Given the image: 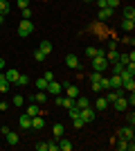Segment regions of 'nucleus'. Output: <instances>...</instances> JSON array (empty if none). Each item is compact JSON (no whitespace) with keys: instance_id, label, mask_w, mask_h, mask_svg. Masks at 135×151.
I'll list each match as a JSON object with an SVG mask.
<instances>
[{"instance_id":"f257e3e1","label":"nucleus","mask_w":135,"mask_h":151,"mask_svg":"<svg viewBox=\"0 0 135 151\" xmlns=\"http://www.w3.org/2000/svg\"><path fill=\"white\" fill-rule=\"evenodd\" d=\"M32 32H34V23H32V20H20V25H18V36L27 38Z\"/></svg>"},{"instance_id":"f03ea898","label":"nucleus","mask_w":135,"mask_h":151,"mask_svg":"<svg viewBox=\"0 0 135 151\" xmlns=\"http://www.w3.org/2000/svg\"><path fill=\"white\" fill-rule=\"evenodd\" d=\"M108 59L106 57H95L92 59V70H97V72H104V70H108Z\"/></svg>"},{"instance_id":"7ed1b4c3","label":"nucleus","mask_w":135,"mask_h":151,"mask_svg":"<svg viewBox=\"0 0 135 151\" xmlns=\"http://www.w3.org/2000/svg\"><path fill=\"white\" fill-rule=\"evenodd\" d=\"M63 90H65V97H70V99H77L79 97V88L74 83H63Z\"/></svg>"},{"instance_id":"20e7f679","label":"nucleus","mask_w":135,"mask_h":151,"mask_svg":"<svg viewBox=\"0 0 135 151\" xmlns=\"http://www.w3.org/2000/svg\"><path fill=\"white\" fill-rule=\"evenodd\" d=\"M65 65L72 68V70H79L81 68V61L77 59V54H68V57H65Z\"/></svg>"},{"instance_id":"39448f33","label":"nucleus","mask_w":135,"mask_h":151,"mask_svg":"<svg viewBox=\"0 0 135 151\" xmlns=\"http://www.w3.org/2000/svg\"><path fill=\"white\" fill-rule=\"evenodd\" d=\"M47 93H52V95H61L63 93V83H59V81H54V79H52L50 83H47Z\"/></svg>"},{"instance_id":"423d86ee","label":"nucleus","mask_w":135,"mask_h":151,"mask_svg":"<svg viewBox=\"0 0 135 151\" xmlns=\"http://www.w3.org/2000/svg\"><path fill=\"white\" fill-rule=\"evenodd\" d=\"M81 120H84L86 124H90V122H95V111H92L90 106L81 108Z\"/></svg>"},{"instance_id":"0eeeda50","label":"nucleus","mask_w":135,"mask_h":151,"mask_svg":"<svg viewBox=\"0 0 135 151\" xmlns=\"http://www.w3.org/2000/svg\"><path fill=\"white\" fill-rule=\"evenodd\" d=\"M56 106H63V108H72V106H74V99H70V97H61V95H56Z\"/></svg>"},{"instance_id":"6e6552de","label":"nucleus","mask_w":135,"mask_h":151,"mask_svg":"<svg viewBox=\"0 0 135 151\" xmlns=\"http://www.w3.org/2000/svg\"><path fill=\"white\" fill-rule=\"evenodd\" d=\"M110 106L115 108V111H126V108H129V101L124 99V97H117V99L113 101V104H110Z\"/></svg>"},{"instance_id":"1a4fd4ad","label":"nucleus","mask_w":135,"mask_h":151,"mask_svg":"<svg viewBox=\"0 0 135 151\" xmlns=\"http://www.w3.org/2000/svg\"><path fill=\"white\" fill-rule=\"evenodd\" d=\"M11 90V83L7 81V77H5V72H0V93L5 95V93H9Z\"/></svg>"},{"instance_id":"9d476101","label":"nucleus","mask_w":135,"mask_h":151,"mask_svg":"<svg viewBox=\"0 0 135 151\" xmlns=\"http://www.w3.org/2000/svg\"><path fill=\"white\" fill-rule=\"evenodd\" d=\"M117 61L122 63V65H129V63L135 61V52H129V54H119V59Z\"/></svg>"},{"instance_id":"9b49d317","label":"nucleus","mask_w":135,"mask_h":151,"mask_svg":"<svg viewBox=\"0 0 135 151\" xmlns=\"http://www.w3.org/2000/svg\"><path fill=\"white\" fill-rule=\"evenodd\" d=\"M18 75H20V72H18V70H7V72H5V77H7V81H9V83H11V86H14V83H16V79H18Z\"/></svg>"},{"instance_id":"f8f14e48","label":"nucleus","mask_w":135,"mask_h":151,"mask_svg":"<svg viewBox=\"0 0 135 151\" xmlns=\"http://www.w3.org/2000/svg\"><path fill=\"white\" fill-rule=\"evenodd\" d=\"M52 133H54V138H63V133H65V129H63V124H61V122H56V124L52 126Z\"/></svg>"},{"instance_id":"ddd939ff","label":"nucleus","mask_w":135,"mask_h":151,"mask_svg":"<svg viewBox=\"0 0 135 151\" xmlns=\"http://www.w3.org/2000/svg\"><path fill=\"white\" fill-rule=\"evenodd\" d=\"M25 113L29 115V117H34V115H41V106L36 104V101H34V104H29V106H27V111H25Z\"/></svg>"},{"instance_id":"4468645a","label":"nucleus","mask_w":135,"mask_h":151,"mask_svg":"<svg viewBox=\"0 0 135 151\" xmlns=\"http://www.w3.org/2000/svg\"><path fill=\"white\" fill-rule=\"evenodd\" d=\"M113 12H115V9H110V7H104V9H99V18H101V20L113 18Z\"/></svg>"},{"instance_id":"2eb2a0df","label":"nucleus","mask_w":135,"mask_h":151,"mask_svg":"<svg viewBox=\"0 0 135 151\" xmlns=\"http://www.w3.org/2000/svg\"><path fill=\"white\" fill-rule=\"evenodd\" d=\"M20 126H23V129H32V117H29V115H27V113H23V115H20Z\"/></svg>"},{"instance_id":"dca6fc26","label":"nucleus","mask_w":135,"mask_h":151,"mask_svg":"<svg viewBox=\"0 0 135 151\" xmlns=\"http://www.w3.org/2000/svg\"><path fill=\"white\" fill-rule=\"evenodd\" d=\"M86 54H88L90 59H95V57H104L106 52H104V50H97V47H86Z\"/></svg>"},{"instance_id":"f3484780","label":"nucleus","mask_w":135,"mask_h":151,"mask_svg":"<svg viewBox=\"0 0 135 151\" xmlns=\"http://www.w3.org/2000/svg\"><path fill=\"white\" fill-rule=\"evenodd\" d=\"M72 142L70 140H65V138H59V149H63V151H72Z\"/></svg>"},{"instance_id":"a211bd4d","label":"nucleus","mask_w":135,"mask_h":151,"mask_svg":"<svg viewBox=\"0 0 135 151\" xmlns=\"http://www.w3.org/2000/svg\"><path fill=\"white\" fill-rule=\"evenodd\" d=\"M5 138H7V142H9V145H18V133H14V131H7L5 133Z\"/></svg>"},{"instance_id":"6ab92c4d","label":"nucleus","mask_w":135,"mask_h":151,"mask_svg":"<svg viewBox=\"0 0 135 151\" xmlns=\"http://www.w3.org/2000/svg\"><path fill=\"white\" fill-rule=\"evenodd\" d=\"M133 27H135V20L133 18H124L122 20V29L124 32H133Z\"/></svg>"},{"instance_id":"aec40b11","label":"nucleus","mask_w":135,"mask_h":151,"mask_svg":"<svg viewBox=\"0 0 135 151\" xmlns=\"http://www.w3.org/2000/svg\"><path fill=\"white\" fill-rule=\"evenodd\" d=\"M119 138H126V140H133V126H124L119 131Z\"/></svg>"},{"instance_id":"412c9836","label":"nucleus","mask_w":135,"mask_h":151,"mask_svg":"<svg viewBox=\"0 0 135 151\" xmlns=\"http://www.w3.org/2000/svg\"><path fill=\"white\" fill-rule=\"evenodd\" d=\"M108 81H110V88H122V77L119 75H113Z\"/></svg>"},{"instance_id":"4be33fe9","label":"nucleus","mask_w":135,"mask_h":151,"mask_svg":"<svg viewBox=\"0 0 135 151\" xmlns=\"http://www.w3.org/2000/svg\"><path fill=\"white\" fill-rule=\"evenodd\" d=\"M43 126H45L43 117H41V115H34L32 117V129H43Z\"/></svg>"},{"instance_id":"5701e85b","label":"nucleus","mask_w":135,"mask_h":151,"mask_svg":"<svg viewBox=\"0 0 135 151\" xmlns=\"http://www.w3.org/2000/svg\"><path fill=\"white\" fill-rule=\"evenodd\" d=\"M27 83H29V77H27V75H18V79H16V83H14V86H20V88H25Z\"/></svg>"},{"instance_id":"b1692460","label":"nucleus","mask_w":135,"mask_h":151,"mask_svg":"<svg viewBox=\"0 0 135 151\" xmlns=\"http://www.w3.org/2000/svg\"><path fill=\"white\" fill-rule=\"evenodd\" d=\"M104 57L108 59V63H115L117 59H119V52H115V47H113V50H110V52H106V54H104Z\"/></svg>"},{"instance_id":"393cba45","label":"nucleus","mask_w":135,"mask_h":151,"mask_svg":"<svg viewBox=\"0 0 135 151\" xmlns=\"http://www.w3.org/2000/svg\"><path fill=\"white\" fill-rule=\"evenodd\" d=\"M74 106H77V108H86V106H90L88 97H77V99H74Z\"/></svg>"},{"instance_id":"a878e982","label":"nucleus","mask_w":135,"mask_h":151,"mask_svg":"<svg viewBox=\"0 0 135 151\" xmlns=\"http://www.w3.org/2000/svg\"><path fill=\"white\" fill-rule=\"evenodd\" d=\"M9 12H11V5H9L7 0H0V14H2V16H7Z\"/></svg>"},{"instance_id":"bb28decb","label":"nucleus","mask_w":135,"mask_h":151,"mask_svg":"<svg viewBox=\"0 0 135 151\" xmlns=\"http://www.w3.org/2000/svg\"><path fill=\"white\" fill-rule=\"evenodd\" d=\"M122 90H129V93H133V90H135V81H133V79H126V81H122Z\"/></svg>"},{"instance_id":"cd10ccee","label":"nucleus","mask_w":135,"mask_h":151,"mask_svg":"<svg viewBox=\"0 0 135 151\" xmlns=\"http://www.w3.org/2000/svg\"><path fill=\"white\" fill-rule=\"evenodd\" d=\"M95 106L99 108V111H106V108H108L110 104H108V101H106V97H99V99L95 101Z\"/></svg>"},{"instance_id":"c85d7f7f","label":"nucleus","mask_w":135,"mask_h":151,"mask_svg":"<svg viewBox=\"0 0 135 151\" xmlns=\"http://www.w3.org/2000/svg\"><path fill=\"white\" fill-rule=\"evenodd\" d=\"M124 18H135V7L133 5H126V7H124Z\"/></svg>"},{"instance_id":"c756f323","label":"nucleus","mask_w":135,"mask_h":151,"mask_svg":"<svg viewBox=\"0 0 135 151\" xmlns=\"http://www.w3.org/2000/svg\"><path fill=\"white\" fill-rule=\"evenodd\" d=\"M41 52H43V54H50L52 52V43L50 41H41V47H39Z\"/></svg>"},{"instance_id":"7c9ffc66","label":"nucleus","mask_w":135,"mask_h":151,"mask_svg":"<svg viewBox=\"0 0 135 151\" xmlns=\"http://www.w3.org/2000/svg\"><path fill=\"white\" fill-rule=\"evenodd\" d=\"M47 83H50V81H47L45 77H39V79H36V88H39V90H45V88H47Z\"/></svg>"},{"instance_id":"2f4dec72","label":"nucleus","mask_w":135,"mask_h":151,"mask_svg":"<svg viewBox=\"0 0 135 151\" xmlns=\"http://www.w3.org/2000/svg\"><path fill=\"white\" fill-rule=\"evenodd\" d=\"M34 101H36V104H45V101H47V95L45 93H36L34 95Z\"/></svg>"},{"instance_id":"473e14b6","label":"nucleus","mask_w":135,"mask_h":151,"mask_svg":"<svg viewBox=\"0 0 135 151\" xmlns=\"http://www.w3.org/2000/svg\"><path fill=\"white\" fill-rule=\"evenodd\" d=\"M110 65H113V75H119V72H122L124 70V65L119 61H115V63H110Z\"/></svg>"},{"instance_id":"72a5a7b5","label":"nucleus","mask_w":135,"mask_h":151,"mask_svg":"<svg viewBox=\"0 0 135 151\" xmlns=\"http://www.w3.org/2000/svg\"><path fill=\"white\" fill-rule=\"evenodd\" d=\"M72 122H74V129H84L86 126V122L81 120V115H79V117H72Z\"/></svg>"},{"instance_id":"f704fd0d","label":"nucleus","mask_w":135,"mask_h":151,"mask_svg":"<svg viewBox=\"0 0 135 151\" xmlns=\"http://www.w3.org/2000/svg\"><path fill=\"white\" fill-rule=\"evenodd\" d=\"M99 86H101V90H110V81L106 79V77H101V79H99Z\"/></svg>"},{"instance_id":"c9c22d12","label":"nucleus","mask_w":135,"mask_h":151,"mask_svg":"<svg viewBox=\"0 0 135 151\" xmlns=\"http://www.w3.org/2000/svg\"><path fill=\"white\" fill-rule=\"evenodd\" d=\"M11 104H14V106H23V104H25V97H23V95H16Z\"/></svg>"},{"instance_id":"e433bc0d","label":"nucleus","mask_w":135,"mask_h":151,"mask_svg":"<svg viewBox=\"0 0 135 151\" xmlns=\"http://www.w3.org/2000/svg\"><path fill=\"white\" fill-rule=\"evenodd\" d=\"M68 113H70V117H79V115H81V108L72 106V108H68Z\"/></svg>"},{"instance_id":"4c0bfd02","label":"nucleus","mask_w":135,"mask_h":151,"mask_svg":"<svg viewBox=\"0 0 135 151\" xmlns=\"http://www.w3.org/2000/svg\"><path fill=\"white\" fill-rule=\"evenodd\" d=\"M20 12H23V20H29V18H32V9H29V7L20 9Z\"/></svg>"},{"instance_id":"58836bf2","label":"nucleus","mask_w":135,"mask_h":151,"mask_svg":"<svg viewBox=\"0 0 135 151\" xmlns=\"http://www.w3.org/2000/svg\"><path fill=\"white\" fill-rule=\"evenodd\" d=\"M99 79H101V72H92V75H90V83H95V81H99Z\"/></svg>"},{"instance_id":"ea45409f","label":"nucleus","mask_w":135,"mask_h":151,"mask_svg":"<svg viewBox=\"0 0 135 151\" xmlns=\"http://www.w3.org/2000/svg\"><path fill=\"white\" fill-rule=\"evenodd\" d=\"M45 57H47V54H43V52H41V50H36V54H34V59H36V61H45Z\"/></svg>"},{"instance_id":"a19ab883","label":"nucleus","mask_w":135,"mask_h":151,"mask_svg":"<svg viewBox=\"0 0 135 151\" xmlns=\"http://www.w3.org/2000/svg\"><path fill=\"white\" fill-rule=\"evenodd\" d=\"M106 5H108L110 9H117V7H119V0H106Z\"/></svg>"},{"instance_id":"79ce46f5","label":"nucleus","mask_w":135,"mask_h":151,"mask_svg":"<svg viewBox=\"0 0 135 151\" xmlns=\"http://www.w3.org/2000/svg\"><path fill=\"white\" fill-rule=\"evenodd\" d=\"M16 5H18V9H25V7H29V0H16Z\"/></svg>"},{"instance_id":"37998d69","label":"nucleus","mask_w":135,"mask_h":151,"mask_svg":"<svg viewBox=\"0 0 135 151\" xmlns=\"http://www.w3.org/2000/svg\"><path fill=\"white\" fill-rule=\"evenodd\" d=\"M47 151H59V145L56 142H47Z\"/></svg>"},{"instance_id":"c03bdc74","label":"nucleus","mask_w":135,"mask_h":151,"mask_svg":"<svg viewBox=\"0 0 135 151\" xmlns=\"http://www.w3.org/2000/svg\"><path fill=\"white\" fill-rule=\"evenodd\" d=\"M36 151H47V142H39V145H36Z\"/></svg>"},{"instance_id":"a18cd8bd","label":"nucleus","mask_w":135,"mask_h":151,"mask_svg":"<svg viewBox=\"0 0 135 151\" xmlns=\"http://www.w3.org/2000/svg\"><path fill=\"white\" fill-rule=\"evenodd\" d=\"M126 101H129V106H131V108H133V106H135V95H133V93H131V97H129V99H126Z\"/></svg>"},{"instance_id":"49530a36","label":"nucleus","mask_w":135,"mask_h":151,"mask_svg":"<svg viewBox=\"0 0 135 151\" xmlns=\"http://www.w3.org/2000/svg\"><path fill=\"white\" fill-rule=\"evenodd\" d=\"M43 77L47 79V81H52V79H54V72H43Z\"/></svg>"},{"instance_id":"de8ad7c7","label":"nucleus","mask_w":135,"mask_h":151,"mask_svg":"<svg viewBox=\"0 0 135 151\" xmlns=\"http://www.w3.org/2000/svg\"><path fill=\"white\" fill-rule=\"evenodd\" d=\"M95 2L99 5V9H104V7H108V5H106V0H95Z\"/></svg>"},{"instance_id":"09e8293b","label":"nucleus","mask_w":135,"mask_h":151,"mask_svg":"<svg viewBox=\"0 0 135 151\" xmlns=\"http://www.w3.org/2000/svg\"><path fill=\"white\" fill-rule=\"evenodd\" d=\"M7 108H9V106H7V101H0V111H7Z\"/></svg>"},{"instance_id":"8fccbe9b","label":"nucleus","mask_w":135,"mask_h":151,"mask_svg":"<svg viewBox=\"0 0 135 151\" xmlns=\"http://www.w3.org/2000/svg\"><path fill=\"white\" fill-rule=\"evenodd\" d=\"M5 70V59H0V72Z\"/></svg>"},{"instance_id":"3c124183","label":"nucleus","mask_w":135,"mask_h":151,"mask_svg":"<svg viewBox=\"0 0 135 151\" xmlns=\"http://www.w3.org/2000/svg\"><path fill=\"white\" fill-rule=\"evenodd\" d=\"M2 20H5V16H2V14H0V25H2Z\"/></svg>"},{"instance_id":"603ef678","label":"nucleus","mask_w":135,"mask_h":151,"mask_svg":"<svg viewBox=\"0 0 135 151\" xmlns=\"http://www.w3.org/2000/svg\"><path fill=\"white\" fill-rule=\"evenodd\" d=\"M86 2H92V0H86Z\"/></svg>"}]
</instances>
